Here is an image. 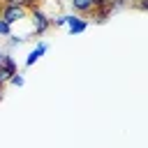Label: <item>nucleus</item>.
<instances>
[{"label":"nucleus","instance_id":"nucleus-1","mask_svg":"<svg viewBox=\"0 0 148 148\" xmlns=\"http://www.w3.org/2000/svg\"><path fill=\"white\" fill-rule=\"evenodd\" d=\"M28 14H30L28 7H14V5H2V7H0V18H2L5 23H9V25L28 18Z\"/></svg>","mask_w":148,"mask_h":148},{"label":"nucleus","instance_id":"nucleus-7","mask_svg":"<svg viewBox=\"0 0 148 148\" xmlns=\"http://www.w3.org/2000/svg\"><path fill=\"white\" fill-rule=\"evenodd\" d=\"M0 72H5V74H7V81H9V76H12V74H16V62H14V58H12L9 53H5Z\"/></svg>","mask_w":148,"mask_h":148},{"label":"nucleus","instance_id":"nucleus-12","mask_svg":"<svg viewBox=\"0 0 148 148\" xmlns=\"http://www.w3.org/2000/svg\"><path fill=\"white\" fill-rule=\"evenodd\" d=\"M2 58H5V51H0V67H2Z\"/></svg>","mask_w":148,"mask_h":148},{"label":"nucleus","instance_id":"nucleus-10","mask_svg":"<svg viewBox=\"0 0 148 148\" xmlns=\"http://www.w3.org/2000/svg\"><path fill=\"white\" fill-rule=\"evenodd\" d=\"M25 39H28V37H14V35H9L7 44H9V46H21V44H23Z\"/></svg>","mask_w":148,"mask_h":148},{"label":"nucleus","instance_id":"nucleus-5","mask_svg":"<svg viewBox=\"0 0 148 148\" xmlns=\"http://www.w3.org/2000/svg\"><path fill=\"white\" fill-rule=\"evenodd\" d=\"M46 51H49V44H46V42H39V44L28 53V58H25V67H32V65H35V62L46 53Z\"/></svg>","mask_w":148,"mask_h":148},{"label":"nucleus","instance_id":"nucleus-14","mask_svg":"<svg viewBox=\"0 0 148 148\" xmlns=\"http://www.w3.org/2000/svg\"><path fill=\"white\" fill-rule=\"evenodd\" d=\"M0 7H2V2H0Z\"/></svg>","mask_w":148,"mask_h":148},{"label":"nucleus","instance_id":"nucleus-9","mask_svg":"<svg viewBox=\"0 0 148 148\" xmlns=\"http://www.w3.org/2000/svg\"><path fill=\"white\" fill-rule=\"evenodd\" d=\"M9 83H12V86H16V88H21V86L25 83V79H23V74H21V72H16V74H12V76H9Z\"/></svg>","mask_w":148,"mask_h":148},{"label":"nucleus","instance_id":"nucleus-8","mask_svg":"<svg viewBox=\"0 0 148 148\" xmlns=\"http://www.w3.org/2000/svg\"><path fill=\"white\" fill-rule=\"evenodd\" d=\"M0 2L2 5H14V7H28V9L37 5L35 0H0Z\"/></svg>","mask_w":148,"mask_h":148},{"label":"nucleus","instance_id":"nucleus-13","mask_svg":"<svg viewBox=\"0 0 148 148\" xmlns=\"http://www.w3.org/2000/svg\"><path fill=\"white\" fill-rule=\"evenodd\" d=\"M2 88H5V83H0V97H2Z\"/></svg>","mask_w":148,"mask_h":148},{"label":"nucleus","instance_id":"nucleus-4","mask_svg":"<svg viewBox=\"0 0 148 148\" xmlns=\"http://www.w3.org/2000/svg\"><path fill=\"white\" fill-rule=\"evenodd\" d=\"M88 28V21L86 18H81V16H67V30L72 32V35H79V32H83Z\"/></svg>","mask_w":148,"mask_h":148},{"label":"nucleus","instance_id":"nucleus-2","mask_svg":"<svg viewBox=\"0 0 148 148\" xmlns=\"http://www.w3.org/2000/svg\"><path fill=\"white\" fill-rule=\"evenodd\" d=\"M30 16H32V35H44L49 28H51V18L35 5V7H30Z\"/></svg>","mask_w":148,"mask_h":148},{"label":"nucleus","instance_id":"nucleus-6","mask_svg":"<svg viewBox=\"0 0 148 148\" xmlns=\"http://www.w3.org/2000/svg\"><path fill=\"white\" fill-rule=\"evenodd\" d=\"M90 16H92V21H95V23H106V21H109V16H111V12L106 9V5H102V7H95Z\"/></svg>","mask_w":148,"mask_h":148},{"label":"nucleus","instance_id":"nucleus-11","mask_svg":"<svg viewBox=\"0 0 148 148\" xmlns=\"http://www.w3.org/2000/svg\"><path fill=\"white\" fill-rule=\"evenodd\" d=\"M0 35H2V37H9V35H12V25L5 23L2 18H0Z\"/></svg>","mask_w":148,"mask_h":148},{"label":"nucleus","instance_id":"nucleus-3","mask_svg":"<svg viewBox=\"0 0 148 148\" xmlns=\"http://www.w3.org/2000/svg\"><path fill=\"white\" fill-rule=\"evenodd\" d=\"M69 5H72V9H74V14L76 16H90L92 14V9H95V5H92V0H69Z\"/></svg>","mask_w":148,"mask_h":148}]
</instances>
